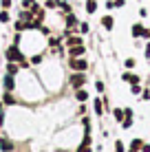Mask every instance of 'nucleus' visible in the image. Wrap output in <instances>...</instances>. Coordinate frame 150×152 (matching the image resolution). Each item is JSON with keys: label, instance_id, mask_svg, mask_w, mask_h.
I'll list each match as a JSON object with an SVG mask.
<instances>
[{"label": "nucleus", "instance_id": "1", "mask_svg": "<svg viewBox=\"0 0 150 152\" xmlns=\"http://www.w3.org/2000/svg\"><path fill=\"white\" fill-rule=\"evenodd\" d=\"M4 55H7V62H18L20 66H27V64H29V62L24 60V53L18 49V44H11V46L7 49V53H4Z\"/></svg>", "mask_w": 150, "mask_h": 152}, {"label": "nucleus", "instance_id": "2", "mask_svg": "<svg viewBox=\"0 0 150 152\" xmlns=\"http://www.w3.org/2000/svg\"><path fill=\"white\" fill-rule=\"evenodd\" d=\"M69 86L73 88V91H77V88H84L86 86V73L82 71H73L69 77Z\"/></svg>", "mask_w": 150, "mask_h": 152}, {"label": "nucleus", "instance_id": "3", "mask_svg": "<svg viewBox=\"0 0 150 152\" xmlns=\"http://www.w3.org/2000/svg\"><path fill=\"white\" fill-rule=\"evenodd\" d=\"M130 33H132V38L135 40H148L150 38V29H146L141 22H135L130 27Z\"/></svg>", "mask_w": 150, "mask_h": 152}, {"label": "nucleus", "instance_id": "4", "mask_svg": "<svg viewBox=\"0 0 150 152\" xmlns=\"http://www.w3.org/2000/svg\"><path fill=\"white\" fill-rule=\"evenodd\" d=\"M69 69H71V71H82V73H86L89 62H86V57H69Z\"/></svg>", "mask_w": 150, "mask_h": 152}, {"label": "nucleus", "instance_id": "5", "mask_svg": "<svg viewBox=\"0 0 150 152\" xmlns=\"http://www.w3.org/2000/svg\"><path fill=\"white\" fill-rule=\"evenodd\" d=\"M66 53H69V57H84V55H86V46H84V44L69 46V49H66Z\"/></svg>", "mask_w": 150, "mask_h": 152}, {"label": "nucleus", "instance_id": "6", "mask_svg": "<svg viewBox=\"0 0 150 152\" xmlns=\"http://www.w3.org/2000/svg\"><path fill=\"white\" fill-rule=\"evenodd\" d=\"M64 22H66V27H69V29H75L77 24H80V20H77V15L71 11V13H64Z\"/></svg>", "mask_w": 150, "mask_h": 152}, {"label": "nucleus", "instance_id": "7", "mask_svg": "<svg viewBox=\"0 0 150 152\" xmlns=\"http://www.w3.org/2000/svg\"><path fill=\"white\" fill-rule=\"evenodd\" d=\"M2 86H4V91H11L13 93V88H15V75H4V80H2Z\"/></svg>", "mask_w": 150, "mask_h": 152}, {"label": "nucleus", "instance_id": "8", "mask_svg": "<svg viewBox=\"0 0 150 152\" xmlns=\"http://www.w3.org/2000/svg\"><path fill=\"white\" fill-rule=\"evenodd\" d=\"M64 42H66V49H69V46L84 44V38H82V35H69V38H64Z\"/></svg>", "mask_w": 150, "mask_h": 152}, {"label": "nucleus", "instance_id": "9", "mask_svg": "<svg viewBox=\"0 0 150 152\" xmlns=\"http://www.w3.org/2000/svg\"><path fill=\"white\" fill-rule=\"evenodd\" d=\"M121 80H124V82H128V84H139V75H137V73L126 71V73H121Z\"/></svg>", "mask_w": 150, "mask_h": 152}, {"label": "nucleus", "instance_id": "10", "mask_svg": "<svg viewBox=\"0 0 150 152\" xmlns=\"http://www.w3.org/2000/svg\"><path fill=\"white\" fill-rule=\"evenodd\" d=\"M102 27H104L106 31H113V27H115V20H113V15H102Z\"/></svg>", "mask_w": 150, "mask_h": 152}, {"label": "nucleus", "instance_id": "11", "mask_svg": "<svg viewBox=\"0 0 150 152\" xmlns=\"http://www.w3.org/2000/svg\"><path fill=\"white\" fill-rule=\"evenodd\" d=\"M75 99H77L80 104H86V102H89V93H86V88H77V91H75Z\"/></svg>", "mask_w": 150, "mask_h": 152}, {"label": "nucleus", "instance_id": "12", "mask_svg": "<svg viewBox=\"0 0 150 152\" xmlns=\"http://www.w3.org/2000/svg\"><path fill=\"white\" fill-rule=\"evenodd\" d=\"M84 9H86L89 15H93L97 11V0H84Z\"/></svg>", "mask_w": 150, "mask_h": 152}, {"label": "nucleus", "instance_id": "13", "mask_svg": "<svg viewBox=\"0 0 150 152\" xmlns=\"http://www.w3.org/2000/svg\"><path fill=\"white\" fill-rule=\"evenodd\" d=\"M2 104H7V106H13V104H15V97H13V93H11V91H4Z\"/></svg>", "mask_w": 150, "mask_h": 152}, {"label": "nucleus", "instance_id": "14", "mask_svg": "<svg viewBox=\"0 0 150 152\" xmlns=\"http://www.w3.org/2000/svg\"><path fill=\"white\" fill-rule=\"evenodd\" d=\"M18 71H20L18 62H9V64H7V73H9V75H18Z\"/></svg>", "mask_w": 150, "mask_h": 152}, {"label": "nucleus", "instance_id": "15", "mask_svg": "<svg viewBox=\"0 0 150 152\" xmlns=\"http://www.w3.org/2000/svg\"><path fill=\"white\" fill-rule=\"evenodd\" d=\"M0 150H2V152H11L13 150V143L9 139H2V141H0Z\"/></svg>", "mask_w": 150, "mask_h": 152}, {"label": "nucleus", "instance_id": "16", "mask_svg": "<svg viewBox=\"0 0 150 152\" xmlns=\"http://www.w3.org/2000/svg\"><path fill=\"white\" fill-rule=\"evenodd\" d=\"M124 66H126L128 71H132L137 66V60H135V57H126V60H124Z\"/></svg>", "mask_w": 150, "mask_h": 152}, {"label": "nucleus", "instance_id": "17", "mask_svg": "<svg viewBox=\"0 0 150 152\" xmlns=\"http://www.w3.org/2000/svg\"><path fill=\"white\" fill-rule=\"evenodd\" d=\"M113 115H115V119L117 121H124V117H126V113H124V108H115V110H113Z\"/></svg>", "mask_w": 150, "mask_h": 152}, {"label": "nucleus", "instance_id": "18", "mask_svg": "<svg viewBox=\"0 0 150 152\" xmlns=\"http://www.w3.org/2000/svg\"><path fill=\"white\" fill-rule=\"evenodd\" d=\"M93 106H95V113H97V115H102V113H104V104H102V99H100V97H97L95 102H93Z\"/></svg>", "mask_w": 150, "mask_h": 152}, {"label": "nucleus", "instance_id": "19", "mask_svg": "<svg viewBox=\"0 0 150 152\" xmlns=\"http://www.w3.org/2000/svg\"><path fill=\"white\" fill-rule=\"evenodd\" d=\"M77 31H80L82 35H86V33H89V31H91V27H89V22H80V24H77Z\"/></svg>", "mask_w": 150, "mask_h": 152}, {"label": "nucleus", "instance_id": "20", "mask_svg": "<svg viewBox=\"0 0 150 152\" xmlns=\"http://www.w3.org/2000/svg\"><path fill=\"white\" fill-rule=\"evenodd\" d=\"M9 20H11V15H9V11H7V9H2V11H0V22H2V24H7Z\"/></svg>", "mask_w": 150, "mask_h": 152}, {"label": "nucleus", "instance_id": "21", "mask_svg": "<svg viewBox=\"0 0 150 152\" xmlns=\"http://www.w3.org/2000/svg\"><path fill=\"white\" fill-rule=\"evenodd\" d=\"M62 40H64V38H49V46H53V49H58V46L62 44Z\"/></svg>", "mask_w": 150, "mask_h": 152}, {"label": "nucleus", "instance_id": "22", "mask_svg": "<svg viewBox=\"0 0 150 152\" xmlns=\"http://www.w3.org/2000/svg\"><path fill=\"white\" fill-rule=\"evenodd\" d=\"M141 145H143L141 139H132V141H130V148H132V150H141Z\"/></svg>", "mask_w": 150, "mask_h": 152}, {"label": "nucleus", "instance_id": "23", "mask_svg": "<svg viewBox=\"0 0 150 152\" xmlns=\"http://www.w3.org/2000/svg\"><path fill=\"white\" fill-rule=\"evenodd\" d=\"M44 9H58V0H44Z\"/></svg>", "mask_w": 150, "mask_h": 152}, {"label": "nucleus", "instance_id": "24", "mask_svg": "<svg viewBox=\"0 0 150 152\" xmlns=\"http://www.w3.org/2000/svg\"><path fill=\"white\" fill-rule=\"evenodd\" d=\"M130 93L132 95H141V86L139 84H130Z\"/></svg>", "mask_w": 150, "mask_h": 152}, {"label": "nucleus", "instance_id": "25", "mask_svg": "<svg viewBox=\"0 0 150 152\" xmlns=\"http://www.w3.org/2000/svg\"><path fill=\"white\" fill-rule=\"evenodd\" d=\"M104 88H106V86H104V82H102V80H97V82H95V91L100 93V95L104 93Z\"/></svg>", "mask_w": 150, "mask_h": 152}, {"label": "nucleus", "instance_id": "26", "mask_svg": "<svg viewBox=\"0 0 150 152\" xmlns=\"http://www.w3.org/2000/svg\"><path fill=\"white\" fill-rule=\"evenodd\" d=\"M15 31H27V22L18 20V22H15Z\"/></svg>", "mask_w": 150, "mask_h": 152}, {"label": "nucleus", "instance_id": "27", "mask_svg": "<svg viewBox=\"0 0 150 152\" xmlns=\"http://www.w3.org/2000/svg\"><path fill=\"white\" fill-rule=\"evenodd\" d=\"M132 126V117H124V121H121V128H130Z\"/></svg>", "mask_w": 150, "mask_h": 152}, {"label": "nucleus", "instance_id": "28", "mask_svg": "<svg viewBox=\"0 0 150 152\" xmlns=\"http://www.w3.org/2000/svg\"><path fill=\"white\" fill-rule=\"evenodd\" d=\"M11 4H13V0H0V7L2 9H9Z\"/></svg>", "mask_w": 150, "mask_h": 152}, {"label": "nucleus", "instance_id": "29", "mask_svg": "<svg viewBox=\"0 0 150 152\" xmlns=\"http://www.w3.org/2000/svg\"><path fill=\"white\" fill-rule=\"evenodd\" d=\"M77 152H91V145H86V143H80V148H77Z\"/></svg>", "mask_w": 150, "mask_h": 152}, {"label": "nucleus", "instance_id": "30", "mask_svg": "<svg viewBox=\"0 0 150 152\" xmlns=\"http://www.w3.org/2000/svg\"><path fill=\"white\" fill-rule=\"evenodd\" d=\"M40 62H42V55H33L31 57V64H40Z\"/></svg>", "mask_w": 150, "mask_h": 152}, {"label": "nucleus", "instance_id": "31", "mask_svg": "<svg viewBox=\"0 0 150 152\" xmlns=\"http://www.w3.org/2000/svg\"><path fill=\"white\" fill-rule=\"evenodd\" d=\"M82 143H86V145H91V143H93V139H91V134H89V132L84 134V141H82Z\"/></svg>", "mask_w": 150, "mask_h": 152}, {"label": "nucleus", "instance_id": "32", "mask_svg": "<svg viewBox=\"0 0 150 152\" xmlns=\"http://www.w3.org/2000/svg\"><path fill=\"white\" fill-rule=\"evenodd\" d=\"M143 55H146V60H150V40H148V44H146V51H143Z\"/></svg>", "mask_w": 150, "mask_h": 152}, {"label": "nucleus", "instance_id": "33", "mask_svg": "<svg viewBox=\"0 0 150 152\" xmlns=\"http://www.w3.org/2000/svg\"><path fill=\"white\" fill-rule=\"evenodd\" d=\"M115 150L117 152H124V143H121V141H117V143H115Z\"/></svg>", "mask_w": 150, "mask_h": 152}, {"label": "nucleus", "instance_id": "34", "mask_svg": "<svg viewBox=\"0 0 150 152\" xmlns=\"http://www.w3.org/2000/svg\"><path fill=\"white\" fill-rule=\"evenodd\" d=\"M141 97L143 99H150V91H141Z\"/></svg>", "mask_w": 150, "mask_h": 152}, {"label": "nucleus", "instance_id": "35", "mask_svg": "<svg viewBox=\"0 0 150 152\" xmlns=\"http://www.w3.org/2000/svg\"><path fill=\"white\" fill-rule=\"evenodd\" d=\"M141 152H150V143H143L141 145Z\"/></svg>", "mask_w": 150, "mask_h": 152}, {"label": "nucleus", "instance_id": "36", "mask_svg": "<svg viewBox=\"0 0 150 152\" xmlns=\"http://www.w3.org/2000/svg\"><path fill=\"white\" fill-rule=\"evenodd\" d=\"M2 106H4V104H2V102H0V115H2Z\"/></svg>", "mask_w": 150, "mask_h": 152}, {"label": "nucleus", "instance_id": "37", "mask_svg": "<svg viewBox=\"0 0 150 152\" xmlns=\"http://www.w3.org/2000/svg\"><path fill=\"white\" fill-rule=\"evenodd\" d=\"M0 126H2V115H0Z\"/></svg>", "mask_w": 150, "mask_h": 152}, {"label": "nucleus", "instance_id": "38", "mask_svg": "<svg viewBox=\"0 0 150 152\" xmlns=\"http://www.w3.org/2000/svg\"><path fill=\"white\" fill-rule=\"evenodd\" d=\"M0 84H2V82H0Z\"/></svg>", "mask_w": 150, "mask_h": 152}]
</instances>
